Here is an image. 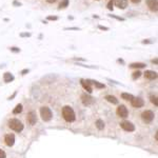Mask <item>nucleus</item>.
Masks as SVG:
<instances>
[{
	"instance_id": "4",
	"label": "nucleus",
	"mask_w": 158,
	"mask_h": 158,
	"mask_svg": "<svg viewBox=\"0 0 158 158\" xmlns=\"http://www.w3.org/2000/svg\"><path fill=\"white\" fill-rule=\"evenodd\" d=\"M141 117L144 122L150 123V122H152L153 119H154V113H153L152 111H149V110H148V111H144L143 113L141 114Z\"/></svg>"
},
{
	"instance_id": "20",
	"label": "nucleus",
	"mask_w": 158,
	"mask_h": 158,
	"mask_svg": "<svg viewBox=\"0 0 158 158\" xmlns=\"http://www.w3.org/2000/svg\"><path fill=\"white\" fill-rule=\"evenodd\" d=\"M130 67H131V68H138V69H140V68H144V67H146V64H144V63H141V62H135V63H132Z\"/></svg>"
},
{
	"instance_id": "18",
	"label": "nucleus",
	"mask_w": 158,
	"mask_h": 158,
	"mask_svg": "<svg viewBox=\"0 0 158 158\" xmlns=\"http://www.w3.org/2000/svg\"><path fill=\"white\" fill-rule=\"evenodd\" d=\"M96 127H97L98 130H103V128H104V122L101 120V119H98V120L96 121Z\"/></svg>"
},
{
	"instance_id": "10",
	"label": "nucleus",
	"mask_w": 158,
	"mask_h": 158,
	"mask_svg": "<svg viewBox=\"0 0 158 158\" xmlns=\"http://www.w3.org/2000/svg\"><path fill=\"white\" fill-rule=\"evenodd\" d=\"M128 0H114V4L118 7V9H126L127 6H128Z\"/></svg>"
},
{
	"instance_id": "13",
	"label": "nucleus",
	"mask_w": 158,
	"mask_h": 158,
	"mask_svg": "<svg viewBox=\"0 0 158 158\" xmlns=\"http://www.w3.org/2000/svg\"><path fill=\"white\" fill-rule=\"evenodd\" d=\"M81 85L83 86V89H85V91H88L89 93H91L92 91H93V89H92L91 86V82L90 80H85V79H81Z\"/></svg>"
},
{
	"instance_id": "2",
	"label": "nucleus",
	"mask_w": 158,
	"mask_h": 158,
	"mask_svg": "<svg viewBox=\"0 0 158 158\" xmlns=\"http://www.w3.org/2000/svg\"><path fill=\"white\" fill-rule=\"evenodd\" d=\"M9 127L15 132H21L22 130H23V124H22V122L16 118L11 119V120L9 121Z\"/></svg>"
},
{
	"instance_id": "29",
	"label": "nucleus",
	"mask_w": 158,
	"mask_h": 158,
	"mask_svg": "<svg viewBox=\"0 0 158 158\" xmlns=\"http://www.w3.org/2000/svg\"><path fill=\"white\" fill-rule=\"evenodd\" d=\"M132 2H133V3H139L140 1H141V0H131Z\"/></svg>"
},
{
	"instance_id": "24",
	"label": "nucleus",
	"mask_w": 158,
	"mask_h": 158,
	"mask_svg": "<svg viewBox=\"0 0 158 158\" xmlns=\"http://www.w3.org/2000/svg\"><path fill=\"white\" fill-rule=\"evenodd\" d=\"M150 99H151L152 103H154L155 106H157V98H156V96H151V97H150Z\"/></svg>"
},
{
	"instance_id": "8",
	"label": "nucleus",
	"mask_w": 158,
	"mask_h": 158,
	"mask_svg": "<svg viewBox=\"0 0 158 158\" xmlns=\"http://www.w3.org/2000/svg\"><path fill=\"white\" fill-rule=\"evenodd\" d=\"M27 121L31 126H34L37 122V117H36V113L34 111H31L29 114H27Z\"/></svg>"
},
{
	"instance_id": "26",
	"label": "nucleus",
	"mask_w": 158,
	"mask_h": 158,
	"mask_svg": "<svg viewBox=\"0 0 158 158\" xmlns=\"http://www.w3.org/2000/svg\"><path fill=\"white\" fill-rule=\"evenodd\" d=\"M113 6V1H110L109 4H108V9L109 10H113V6Z\"/></svg>"
},
{
	"instance_id": "19",
	"label": "nucleus",
	"mask_w": 158,
	"mask_h": 158,
	"mask_svg": "<svg viewBox=\"0 0 158 158\" xmlns=\"http://www.w3.org/2000/svg\"><path fill=\"white\" fill-rule=\"evenodd\" d=\"M21 111H22V104H17L16 108L13 110V113H14V114H19V113H21Z\"/></svg>"
},
{
	"instance_id": "5",
	"label": "nucleus",
	"mask_w": 158,
	"mask_h": 158,
	"mask_svg": "<svg viewBox=\"0 0 158 158\" xmlns=\"http://www.w3.org/2000/svg\"><path fill=\"white\" fill-rule=\"evenodd\" d=\"M117 114H118V116L122 117V118H126V117H128L129 111H128V109H127L126 106L120 104V106L117 108Z\"/></svg>"
},
{
	"instance_id": "28",
	"label": "nucleus",
	"mask_w": 158,
	"mask_h": 158,
	"mask_svg": "<svg viewBox=\"0 0 158 158\" xmlns=\"http://www.w3.org/2000/svg\"><path fill=\"white\" fill-rule=\"evenodd\" d=\"M56 1L57 0H47V2H49V3H55Z\"/></svg>"
},
{
	"instance_id": "25",
	"label": "nucleus",
	"mask_w": 158,
	"mask_h": 158,
	"mask_svg": "<svg viewBox=\"0 0 158 158\" xmlns=\"http://www.w3.org/2000/svg\"><path fill=\"white\" fill-rule=\"evenodd\" d=\"M6 154L4 151H2L1 149H0V158H6Z\"/></svg>"
},
{
	"instance_id": "14",
	"label": "nucleus",
	"mask_w": 158,
	"mask_h": 158,
	"mask_svg": "<svg viewBox=\"0 0 158 158\" xmlns=\"http://www.w3.org/2000/svg\"><path fill=\"white\" fill-rule=\"evenodd\" d=\"M144 77L149 80H154V79L157 78V73L154 72V71H146L144 72Z\"/></svg>"
},
{
	"instance_id": "23",
	"label": "nucleus",
	"mask_w": 158,
	"mask_h": 158,
	"mask_svg": "<svg viewBox=\"0 0 158 158\" xmlns=\"http://www.w3.org/2000/svg\"><path fill=\"white\" fill-rule=\"evenodd\" d=\"M140 75H141V73H140L139 71H136V72L133 73V76H132V77H133V79H137L140 77Z\"/></svg>"
},
{
	"instance_id": "30",
	"label": "nucleus",
	"mask_w": 158,
	"mask_h": 158,
	"mask_svg": "<svg viewBox=\"0 0 158 158\" xmlns=\"http://www.w3.org/2000/svg\"><path fill=\"white\" fill-rule=\"evenodd\" d=\"M99 29H101V30H109L108 27H101V25L99 27Z\"/></svg>"
},
{
	"instance_id": "17",
	"label": "nucleus",
	"mask_w": 158,
	"mask_h": 158,
	"mask_svg": "<svg viewBox=\"0 0 158 158\" xmlns=\"http://www.w3.org/2000/svg\"><path fill=\"white\" fill-rule=\"evenodd\" d=\"M121 97H122V99H124V100H130V101H131L132 99L134 98V96L131 95V94H128V93H122Z\"/></svg>"
},
{
	"instance_id": "27",
	"label": "nucleus",
	"mask_w": 158,
	"mask_h": 158,
	"mask_svg": "<svg viewBox=\"0 0 158 158\" xmlns=\"http://www.w3.org/2000/svg\"><path fill=\"white\" fill-rule=\"evenodd\" d=\"M48 19H49V20H57L58 18H57V17H55V16H50V17H48Z\"/></svg>"
},
{
	"instance_id": "6",
	"label": "nucleus",
	"mask_w": 158,
	"mask_h": 158,
	"mask_svg": "<svg viewBox=\"0 0 158 158\" xmlns=\"http://www.w3.org/2000/svg\"><path fill=\"white\" fill-rule=\"evenodd\" d=\"M120 126H121V128L123 129L124 131H127V132H133L135 130L134 124L132 123V122H130V121H122L120 123Z\"/></svg>"
},
{
	"instance_id": "21",
	"label": "nucleus",
	"mask_w": 158,
	"mask_h": 158,
	"mask_svg": "<svg viewBox=\"0 0 158 158\" xmlns=\"http://www.w3.org/2000/svg\"><path fill=\"white\" fill-rule=\"evenodd\" d=\"M68 4H69V0H62L59 4V9H64V7L68 6Z\"/></svg>"
},
{
	"instance_id": "12",
	"label": "nucleus",
	"mask_w": 158,
	"mask_h": 158,
	"mask_svg": "<svg viewBox=\"0 0 158 158\" xmlns=\"http://www.w3.org/2000/svg\"><path fill=\"white\" fill-rule=\"evenodd\" d=\"M81 100H82L83 104H85V106H90L91 103L94 102V99L91 96L86 95V94H82L81 95Z\"/></svg>"
},
{
	"instance_id": "7",
	"label": "nucleus",
	"mask_w": 158,
	"mask_h": 158,
	"mask_svg": "<svg viewBox=\"0 0 158 158\" xmlns=\"http://www.w3.org/2000/svg\"><path fill=\"white\" fill-rule=\"evenodd\" d=\"M147 4L152 12L158 11V1L157 0H147Z\"/></svg>"
},
{
	"instance_id": "9",
	"label": "nucleus",
	"mask_w": 158,
	"mask_h": 158,
	"mask_svg": "<svg viewBox=\"0 0 158 158\" xmlns=\"http://www.w3.org/2000/svg\"><path fill=\"white\" fill-rule=\"evenodd\" d=\"M4 141H6V146H9V147L14 146V143H15V136H14V134H7V135H6V137H4Z\"/></svg>"
},
{
	"instance_id": "22",
	"label": "nucleus",
	"mask_w": 158,
	"mask_h": 158,
	"mask_svg": "<svg viewBox=\"0 0 158 158\" xmlns=\"http://www.w3.org/2000/svg\"><path fill=\"white\" fill-rule=\"evenodd\" d=\"M91 83H93V85H95L97 88H104V85H101V83H98V81H94V80H90Z\"/></svg>"
},
{
	"instance_id": "11",
	"label": "nucleus",
	"mask_w": 158,
	"mask_h": 158,
	"mask_svg": "<svg viewBox=\"0 0 158 158\" xmlns=\"http://www.w3.org/2000/svg\"><path fill=\"white\" fill-rule=\"evenodd\" d=\"M131 102H132V106H134V108H141V106H143V104H144V102H143V100H142L141 98H133L131 100Z\"/></svg>"
},
{
	"instance_id": "1",
	"label": "nucleus",
	"mask_w": 158,
	"mask_h": 158,
	"mask_svg": "<svg viewBox=\"0 0 158 158\" xmlns=\"http://www.w3.org/2000/svg\"><path fill=\"white\" fill-rule=\"evenodd\" d=\"M62 116L64 118V120L68 122H72L75 120V112L69 106H65L62 108Z\"/></svg>"
},
{
	"instance_id": "3",
	"label": "nucleus",
	"mask_w": 158,
	"mask_h": 158,
	"mask_svg": "<svg viewBox=\"0 0 158 158\" xmlns=\"http://www.w3.org/2000/svg\"><path fill=\"white\" fill-rule=\"evenodd\" d=\"M40 115H41V118L44 121H50L53 117L52 111H51L50 108H48V106H42V108L40 109Z\"/></svg>"
},
{
	"instance_id": "16",
	"label": "nucleus",
	"mask_w": 158,
	"mask_h": 158,
	"mask_svg": "<svg viewBox=\"0 0 158 158\" xmlns=\"http://www.w3.org/2000/svg\"><path fill=\"white\" fill-rule=\"evenodd\" d=\"M106 99L109 101V102H112V103H114V104L118 103V100L116 99V97H114V96H112V95H106Z\"/></svg>"
},
{
	"instance_id": "15",
	"label": "nucleus",
	"mask_w": 158,
	"mask_h": 158,
	"mask_svg": "<svg viewBox=\"0 0 158 158\" xmlns=\"http://www.w3.org/2000/svg\"><path fill=\"white\" fill-rule=\"evenodd\" d=\"M3 79H4V81H6V82H11L12 80H14V76H13L11 73H6V74H4Z\"/></svg>"
}]
</instances>
